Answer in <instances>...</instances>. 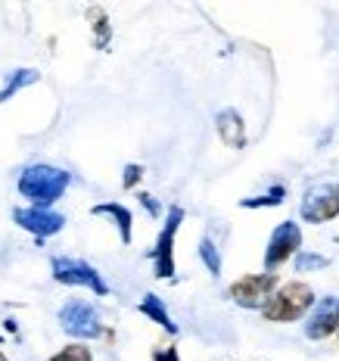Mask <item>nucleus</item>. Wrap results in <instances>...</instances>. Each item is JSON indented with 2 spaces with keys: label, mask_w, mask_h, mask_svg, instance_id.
<instances>
[{
  "label": "nucleus",
  "mask_w": 339,
  "mask_h": 361,
  "mask_svg": "<svg viewBox=\"0 0 339 361\" xmlns=\"http://www.w3.org/2000/svg\"><path fill=\"white\" fill-rule=\"evenodd\" d=\"M137 200L143 202V209H147V212L153 215V218H159V215H162V206H159V202H156V197H149V193H140Z\"/></svg>",
  "instance_id": "nucleus-21"
},
{
  "label": "nucleus",
  "mask_w": 339,
  "mask_h": 361,
  "mask_svg": "<svg viewBox=\"0 0 339 361\" xmlns=\"http://www.w3.org/2000/svg\"><path fill=\"white\" fill-rule=\"evenodd\" d=\"M312 305H314V290L302 281H290L271 293V299L261 305V318L274 321V324H286V321L305 318L312 312Z\"/></svg>",
  "instance_id": "nucleus-2"
},
{
  "label": "nucleus",
  "mask_w": 339,
  "mask_h": 361,
  "mask_svg": "<svg viewBox=\"0 0 339 361\" xmlns=\"http://www.w3.org/2000/svg\"><path fill=\"white\" fill-rule=\"evenodd\" d=\"M37 81V72L35 69H19V72H13L10 78H6V85L4 90H0V103H6L13 94H19L22 87H28V85H35Z\"/></svg>",
  "instance_id": "nucleus-14"
},
{
  "label": "nucleus",
  "mask_w": 339,
  "mask_h": 361,
  "mask_svg": "<svg viewBox=\"0 0 339 361\" xmlns=\"http://www.w3.org/2000/svg\"><path fill=\"white\" fill-rule=\"evenodd\" d=\"M299 215L312 224H323L333 221L339 215V184H318L305 193L302 206H299Z\"/></svg>",
  "instance_id": "nucleus-8"
},
{
  "label": "nucleus",
  "mask_w": 339,
  "mask_h": 361,
  "mask_svg": "<svg viewBox=\"0 0 339 361\" xmlns=\"http://www.w3.org/2000/svg\"><path fill=\"white\" fill-rule=\"evenodd\" d=\"M153 361H180V355H178V349L165 345V349H156L153 352Z\"/></svg>",
  "instance_id": "nucleus-22"
},
{
  "label": "nucleus",
  "mask_w": 339,
  "mask_h": 361,
  "mask_svg": "<svg viewBox=\"0 0 339 361\" xmlns=\"http://www.w3.org/2000/svg\"><path fill=\"white\" fill-rule=\"evenodd\" d=\"M87 19L94 22V44L97 47H106L109 37H112V28H109V16L100 10V6H94V10H87Z\"/></svg>",
  "instance_id": "nucleus-16"
},
{
  "label": "nucleus",
  "mask_w": 339,
  "mask_h": 361,
  "mask_svg": "<svg viewBox=\"0 0 339 361\" xmlns=\"http://www.w3.org/2000/svg\"><path fill=\"white\" fill-rule=\"evenodd\" d=\"M0 361H10V358H6V355H4V352H0Z\"/></svg>",
  "instance_id": "nucleus-23"
},
{
  "label": "nucleus",
  "mask_w": 339,
  "mask_h": 361,
  "mask_svg": "<svg viewBox=\"0 0 339 361\" xmlns=\"http://www.w3.org/2000/svg\"><path fill=\"white\" fill-rule=\"evenodd\" d=\"M180 221H184V209L171 206L162 221L159 237H156V246L149 250V259H153L159 281H171V277H175V237L180 231Z\"/></svg>",
  "instance_id": "nucleus-5"
},
{
  "label": "nucleus",
  "mask_w": 339,
  "mask_h": 361,
  "mask_svg": "<svg viewBox=\"0 0 339 361\" xmlns=\"http://www.w3.org/2000/svg\"><path fill=\"white\" fill-rule=\"evenodd\" d=\"M330 262H327V255H318V252H302L299 250L296 252V271L299 274H308V271H321V268H327Z\"/></svg>",
  "instance_id": "nucleus-19"
},
{
  "label": "nucleus",
  "mask_w": 339,
  "mask_h": 361,
  "mask_svg": "<svg viewBox=\"0 0 339 361\" xmlns=\"http://www.w3.org/2000/svg\"><path fill=\"white\" fill-rule=\"evenodd\" d=\"M90 215H97V218H109L112 224L118 228V237H122V243H131V237H134V215H131V209L122 206V202H97L94 209H90Z\"/></svg>",
  "instance_id": "nucleus-12"
},
{
  "label": "nucleus",
  "mask_w": 339,
  "mask_h": 361,
  "mask_svg": "<svg viewBox=\"0 0 339 361\" xmlns=\"http://www.w3.org/2000/svg\"><path fill=\"white\" fill-rule=\"evenodd\" d=\"M215 128H218V137H221L230 149H243L246 147V125H243V116H240L237 109H221L218 112Z\"/></svg>",
  "instance_id": "nucleus-11"
},
{
  "label": "nucleus",
  "mask_w": 339,
  "mask_h": 361,
  "mask_svg": "<svg viewBox=\"0 0 339 361\" xmlns=\"http://www.w3.org/2000/svg\"><path fill=\"white\" fill-rule=\"evenodd\" d=\"M56 321L75 340H97V336H103L100 308L94 302H87V299H69V302L59 308Z\"/></svg>",
  "instance_id": "nucleus-4"
},
{
  "label": "nucleus",
  "mask_w": 339,
  "mask_h": 361,
  "mask_svg": "<svg viewBox=\"0 0 339 361\" xmlns=\"http://www.w3.org/2000/svg\"><path fill=\"white\" fill-rule=\"evenodd\" d=\"M199 259H202V265H206V271L212 277L221 274V252H218V246H215L212 237H202L199 240Z\"/></svg>",
  "instance_id": "nucleus-17"
},
{
  "label": "nucleus",
  "mask_w": 339,
  "mask_h": 361,
  "mask_svg": "<svg viewBox=\"0 0 339 361\" xmlns=\"http://www.w3.org/2000/svg\"><path fill=\"white\" fill-rule=\"evenodd\" d=\"M302 250V228L296 221H281L274 228V234L268 240L265 250V274H274V268H281L286 259H292Z\"/></svg>",
  "instance_id": "nucleus-7"
},
{
  "label": "nucleus",
  "mask_w": 339,
  "mask_h": 361,
  "mask_svg": "<svg viewBox=\"0 0 339 361\" xmlns=\"http://www.w3.org/2000/svg\"><path fill=\"white\" fill-rule=\"evenodd\" d=\"M339 330V296H323L314 299L312 314L305 321V336L308 340H327Z\"/></svg>",
  "instance_id": "nucleus-10"
},
{
  "label": "nucleus",
  "mask_w": 339,
  "mask_h": 361,
  "mask_svg": "<svg viewBox=\"0 0 339 361\" xmlns=\"http://www.w3.org/2000/svg\"><path fill=\"white\" fill-rule=\"evenodd\" d=\"M72 175L66 169H56V165H28L19 175V193L28 200V206L37 209H54L56 200H63V193L69 190Z\"/></svg>",
  "instance_id": "nucleus-1"
},
{
  "label": "nucleus",
  "mask_w": 339,
  "mask_h": 361,
  "mask_svg": "<svg viewBox=\"0 0 339 361\" xmlns=\"http://www.w3.org/2000/svg\"><path fill=\"white\" fill-rule=\"evenodd\" d=\"M336 336H339V330H336Z\"/></svg>",
  "instance_id": "nucleus-24"
},
{
  "label": "nucleus",
  "mask_w": 339,
  "mask_h": 361,
  "mask_svg": "<svg viewBox=\"0 0 339 361\" xmlns=\"http://www.w3.org/2000/svg\"><path fill=\"white\" fill-rule=\"evenodd\" d=\"M50 271L54 281L66 283V287H85L94 296H109V283L103 281V274L94 265H87L85 259H72V255H54L50 259Z\"/></svg>",
  "instance_id": "nucleus-3"
},
{
  "label": "nucleus",
  "mask_w": 339,
  "mask_h": 361,
  "mask_svg": "<svg viewBox=\"0 0 339 361\" xmlns=\"http://www.w3.org/2000/svg\"><path fill=\"white\" fill-rule=\"evenodd\" d=\"M277 287H281L277 274H246L230 283L228 296H230V302H237L240 308H261Z\"/></svg>",
  "instance_id": "nucleus-6"
},
{
  "label": "nucleus",
  "mask_w": 339,
  "mask_h": 361,
  "mask_svg": "<svg viewBox=\"0 0 339 361\" xmlns=\"http://www.w3.org/2000/svg\"><path fill=\"white\" fill-rule=\"evenodd\" d=\"M13 221H16L19 228H25L28 234H35L37 240H47L66 228V218L59 212H54V209H37V206L13 209Z\"/></svg>",
  "instance_id": "nucleus-9"
},
{
  "label": "nucleus",
  "mask_w": 339,
  "mask_h": 361,
  "mask_svg": "<svg viewBox=\"0 0 339 361\" xmlns=\"http://www.w3.org/2000/svg\"><path fill=\"white\" fill-rule=\"evenodd\" d=\"M47 361H94V352H90L85 343H72V345H66V349H59L56 355H50Z\"/></svg>",
  "instance_id": "nucleus-18"
},
{
  "label": "nucleus",
  "mask_w": 339,
  "mask_h": 361,
  "mask_svg": "<svg viewBox=\"0 0 339 361\" xmlns=\"http://www.w3.org/2000/svg\"><path fill=\"white\" fill-rule=\"evenodd\" d=\"M286 200V187L283 184H274L268 193H261V197H246V200H240V206L243 209H261V206H281V202Z\"/></svg>",
  "instance_id": "nucleus-15"
},
{
  "label": "nucleus",
  "mask_w": 339,
  "mask_h": 361,
  "mask_svg": "<svg viewBox=\"0 0 339 361\" xmlns=\"http://www.w3.org/2000/svg\"><path fill=\"white\" fill-rule=\"evenodd\" d=\"M140 314H147L149 321H156V324H159L162 330H168V334H178V324L175 321H171V314H168V308H165V302L159 296H156V293H147V296L140 299Z\"/></svg>",
  "instance_id": "nucleus-13"
},
{
  "label": "nucleus",
  "mask_w": 339,
  "mask_h": 361,
  "mask_svg": "<svg viewBox=\"0 0 339 361\" xmlns=\"http://www.w3.org/2000/svg\"><path fill=\"white\" fill-rule=\"evenodd\" d=\"M140 178H143V165H125V178H122V187H125V190H134Z\"/></svg>",
  "instance_id": "nucleus-20"
}]
</instances>
